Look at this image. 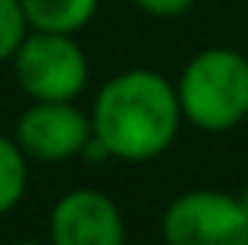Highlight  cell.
<instances>
[{
    "instance_id": "6da1fadb",
    "label": "cell",
    "mask_w": 248,
    "mask_h": 245,
    "mask_svg": "<svg viewBox=\"0 0 248 245\" xmlns=\"http://www.w3.org/2000/svg\"><path fill=\"white\" fill-rule=\"evenodd\" d=\"M91 132L113 160H154L179 135L182 107L176 82L157 69H126L107 79L91 104Z\"/></svg>"
},
{
    "instance_id": "7a4b0ae2",
    "label": "cell",
    "mask_w": 248,
    "mask_h": 245,
    "mask_svg": "<svg viewBox=\"0 0 248 245\" xmlns=\"http://www.w3.org/2000/svg\"><path fill=\"white\" fill-rule=\"evenodd\" d=\"M182 120L201 132H230L248 117V57L236 47H204L176 79Z\"/></svg>"
},
{
    "instance_id": "3957f363",
    "label": "cell",
    "mask_w": 248,
    "mask_h": 245,
    "mask_svg": "<svg viewBox=\"0 0 248 245\" xmlns=\"http://www.w3.org/2000/svg\"><path fill=\"white\" fill-rule=\"evenodd\" d=\"M10 63L31 101H76L88 85V57L76 35L29 31Z\"/></svg>"
},
{
    "instance_id": "277c9868",
    "label": "cell",
    "mask_w": 248,
    "mask_h": 245,
    "mask_svg": "<svg viewBox=\"0 0 248 245\" xmlns=\"http://www.w3.org/2000/svg\"><path fill=\"white\" fill-rule=\"evenodd\" d=\"M164 245H248V214L239 195L192 189L167 204Z\"/></svg>"
},
{
    "instance_id": "5b68a950",
    "label": "cell",
    "mask_w": 248,
    "mask_h": 245,
    "mask_svg": "<svg viewBox=\"0 0 248 245\" xmlns=\"http://www.w3.org/2000/svg\"><path fill=\"white\" fill-rule=\"evenodd\" d=\"M13 138L29 160L63 164L82 154L91 138V117L76 107V101H31L19 113Z\"/></svg>"
},
{
    "instance_id": "8992f818",
    "label": "cell",
    "mask_w": 248,
    "mask_h": 245,
    "mask_svg": "<svg viewBox=\"0 0 248 245\" xmlns=\"http://www.w3.org/2000/svg\"><path fill=\"white\" fill-rule=\"evenodd\" d=\"M47 239L50 245H126V220L110 195L73 189L50 208Z\"/></svg>"
},
{
    "instance_id": "52a82bcc",
    "label": "cell",
    "mask_w": 248,
    "mask_h": 245,
    "mask_svg": "<svg viewBox=\"0 0 248 245\" xmlns=\"http://www.w3.org/2000/svg\"><path fill=\"white\" fill-rule=\"evenodd\" d=\"M31 31H57V35H79L97 16L101 0H22Z\"/></svg>"
},
{
    "instance_id": "ba28073f",
    "label": "cell",
    "mask_w": 248,
    "mask_h": 245,
    "mask_svg": "<svg viewBox=\"0 0 248 245\" xmlns=\"http://www.w3.org/2000/svg\"><path fill=\"white\" fill-rule=\"evenodd\" d=\"M29 189V157L16 138L0 135V217L10 214Z\"/></svg>"
},
{
    "instance_id": "9c48e42d",
    "label": "cell",
    "mask_w": 248,
    "mask_h": 245,
    "mask_svg": "<svg viewBox=\"0 0 248 245\" xmlns=\"http://www.w3.org/2000/svg\"><path fill=\"white\" fill-rule=\"evenodd\" d=\"M29 31L31 25L22 10V0H0V63H10L16 57Z\"/></svg>"
},
{
    "instance_id": "30bf717a",
    "label": "cell",
    "mask_w": 248,
    "mask_h": 245,
    "mask_svg": "<svg viewBox=\"0 0 248 245\" xmlns=\"http://www.w3.org/2000/svg\"><path fill=\"white\" fill-rule=\"evenodd\" d=\"M135 10L148 13L154 19H176L195 6V0H132Z\"/></svg>"
},
{
    "instance_id": "8fae6325",
    "label": "cell",
    "mask_w": 248,
    "mask_h": 245,
    "mask_svg": "<svg viewBox=\"0 0 248 245\" xmlns=\"http://www.w3.org/2000/svg\"><path fill=\"white\" fill-rule=\"evenodd\" d=\"M239 201H242V208H245V214H248V183L239 189Z\"/></svg>"
},
{
    "instance_id": "7c38bea8",
    "label": "cell",
    "mask_w": 248,
    "mask_h": 245,
    "mask_svg": "<svg viewBox=\"0 0 248 245\" xmlns=\"http://www.w3.org/2000/svg\"><path fill=\"white\" fill-rule=\"evenodd\" d=\"M13 245H50V242H35V239H19V242H13Z\"/></svg>"
}]
</instances>
